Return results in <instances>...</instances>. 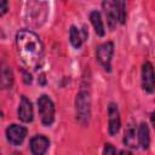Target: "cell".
Returning <instances> with one entry per match:
<instances>
[{"label": "cell", "instance_id": "6da1fadb", "mask_svg": "<svg viewBox=\"0 0 155 155\" xmlns=\"http://www.w3.org/2000/svg\"><path fill=\"white\" fill-rule=\"evenodd\" d=\"M16 47L22 62L29 68L36 67L44 53L40 38L34 31L27 29L19 30L16 34Z\"/></svg>", "mask_w": 155, "mask_h": 155}, {"label": "cell", "instance_id": "7a4b0ae2", "mask_svg": "<svg viewBox=\"0 0 155 155\" xmlns=\"http://www.w3.org/2000/svg\"><path fill=\"white\" fill-rule=\"evenodd\" d=\"M75 115L80 125L86 126L91 117V97L85 90H81L75 98Z\"/></svg>", "mask_w": 155, "mask_h": 155}, {"label": "cell", "instance_id": "3957f363", "mask_svg": "<svg viewBox=\"0 0 155 155\" xmlns=\"http://www.w3.org/2000/svg\"><path fill=\"white\" fill-rule=\"evenodd\" d=\"M38 110H39V115L42 125L51 126L54 121V104L48 96L42 94L39 97Z\"/></svg>", "mask_w": 155, "mask_h": 155}, {"label": "cell", "instance_id": "277c9868", "mask_svg": "<svg viewBox=\"0 0 155 155\" xmlns=\"http://www.w3.org/2000/svg\"><path fill=\"white\" fill-rule=\"evenodd\" d=\"M114 54V44L111 41H107L101 44L96 48V58L98 63L104 68V70H111V59Z\"/></svg>", "mask_w": 155, "mask_h": 155}, {"label": "cell", "instance_id": "5b68a950", "mask_svg": "<svg viewBox=\"0 0 155 155\" xmlns=\"http://www.w3.org/2000/svg\"><path fill=\"white\" fill-rule=\"evenodd\" d=\"M140 81L142 87L145 92L151 93L155 91V70L150 62H144L140 69Z\"/></svg>", "mask_w": 155, "mask_h": 155}, {"label": "cell", "instance_id": "8992f818", "mask_svg": "<svg viewBox=\"0 0 155 155\" xmlns=\"http://www.w3.org/2000/svg\"><path fill=\"white\" fill-rule=\"evenodd\" d=\"M121 127L120 111L115 103H109L108 105V132L110 136H115Z\"/></svg>", "mask_w": 155, "mask_h": 155}, {"label": "cell", "instance_id": "52a82bcc", "mask_svg": "<svg viewBox=\"0 0 155 155\" xmlns=\"http://www.w3.org/2000/svg\"><path fill=\"white\" fill-rule=\"evenodd\" d=\"M5 133H6V138H7L8 143H11L12 145H19V144H22V142L24 140V138L27 136V128L24 126L12 124V125L7 126Z\"/></svg>", "mask_w": 155, "mask_h": 155}, {"label": "cell", "instance_id": "ba28073f", "mask_svg": "<svg viewBox=\"0 0 155 155\" xmlns=\"http://www.w3.org/2000/svg\"><path fill=\"white\" fill-rule=\"evenodd\" d=\"M17 114H18V119L23 122L28 124V122L33 121V117H34L33 116V105H31V102L25 96L21 97Z\"/></svg>", "mask_w": 155, "mask_h": 155}, {"label": "cell", "instance_id": "9c48e42d", "mask_svg": "<svg viewBox=\"0 0 155 155\" xmlns=\"http://www.w3.org/2000/svg\"><path fill=\"white\" fill-rule=\"evenodd\" d=\"M30 147V151L34 155H42L46 153V150L50 147V140L47 137H45L44 134H36L30 139L29 143Z\"/></svg>", "mask_w": 155, "mask_h": 155}, {"label": "cell", "instance_id": "30bf717a", "mask_svg": "<svg viewBox=\"0 0 155 155\" xmlns=\"http://www.w3.org/2000/svg\"><path fill=\"white\" fill-rule=\"evenodd\" d=\"M102 6H103V11H104V15H105V18H107V23L109 25V28L111 30L115 29L116 24L119 23V19H117V15H116V11L111 4V1H107L104 0L102 2Z\"/></svg>", "mask_w": 155, "mask_h": 155}, {"label": "cell", "instance_id": "8fae6325", "mask_svg": "<svg viewBox=\"0 0 155 155\" xmlns=\"http://www.w3.org/2000/svg\"><path fill=\"white\" fill-rule=\"evenodd\" d=\"M137 139L139 145L143 149H148L149 144H150V132H149V127L145 122H140L138 128H137Z\"/></svg>", "mask_w": 155, "mask_h": 155}, {"label": "cell", "instance_id": "7c38bea8", "mask_svg": "<svg viewBox=\"0 0 155 155\" xmlns=\"http://www.w3.org/2000/svg\"><path fill=\"white\" fill-rule=\"evenodd\" d=\"M90 21H91V24H92V27L94 29V33L98 36H104V34H105L104 24H103L101 13L97 10H93V11L90 12Z\"/></svg>", "mask_w": 155, "mask_h": 155}, {"label": "cell", "instance_id": "4fadbf2b", "mask_svg": "<svg viewBox=\"0 0 155 155\" xmlns=\"http://www.w3.org/2000/svg\"><path fill=\"white\" fill-rule=\"evenodd\" d=\"M124 144L128 148H136V130L132 124H128L126 126V130L124 132Z\"/></svg>", "mask_w": 155, "mask_h": 155}, {"label": "cell", "instance_id": "5bb4252c", "mask_svg": "<svg viewBox=\"0 0 155 155\" xmlns=\"http://www.w3.org/2000/svg\"><path fill=\"white\" fill-rule=\"evenodd\" d=\"M111 4L116 11L120 24L126 22V0H111Z\"/></svg>", "mask_w": 155, "mask_h": 155}, {"label": "cell", "instance_id": "9a60e30c", "mask_svg": "<svg viewBox=\"0 0 155 155\" xmlns=\"http://www.w3.org/2000/svg\"><path fill=\"white\" fill-rule=\"evenodd\" d=\"M69 41H70V44L74 48H80L81 45H82L84 38L81 36L80 30L75 25H71L70 29H69Z\"/></svg>", "mask_w": 155, "mask_h": 155}, {"label": "cell", "instance_id": "2e32d148", "mask_svg": "<svg viewBox=\"0 0 155 155\" xmlns=\"http://www.w3.org/2000/svg\"><path fill=\"white\" fill-rule=\"evenodd\" d=\"M13 85V74L11 69L6 65L1 68V86L2 88H11Z\"/></svg>", "mask_w": 155, "mask_h": 155}, {"label": "cell", "instance_id": "e0dca14e", "mask_svg": "<svg viewBox=\"0 0 155 155\" xmlns=\"http://www.w3.org/2000/svg\"><path fill=\"white\" fill-rule=\"evenodd\" d=\"M103 154H116V149L111 145V144H105L104 149H103Z\"/></svg>", "mask_w": 155, "mask_h": 155}, {"label": "cell", "instance_id": "ac0fdd59", "mask_svg": "<svg viewBox=\"0 0 155 155\" xmlns=\"http://www.w3.org/2000/svg\"><path fill=\"white\" fill-rule=\"evenodd\" d=\"M0 13H1V16H4L5 13H6V11H7V0H1V7H0Z\"/></svg>", "mask_w": 155, "mask_h": 155}, {"label": "cell", "instance_id": "d6986e66", "mask_svg": "<svg viewBox=\"0 0 155 155\" xmlns=\"http://www.w3.org/2000/svg\"><path fill=\"white\" fill-rule=\"evenodd\" d=\"M23 76H24V82H25V84H30V82H31V76H30V74L28 75L25 71H23Z\"/></svg>", "mask_w": 155, "mask_h": 155}, {"label": "cell", "instance_id": "ffe728a7", "mask_svg": "<svg viewBox=\"0 0 155 155\" xmlns=\"http://www.w3.org/2000/svg\"><path fill=\"white\" fill-rule=\"evenodd\" d=\"M150 121H151V124H153V126H154V128H155V111H153V113L150 114Z\"/></svg>", "mask_w": 155, "mask_h": 155}]
</instances>
